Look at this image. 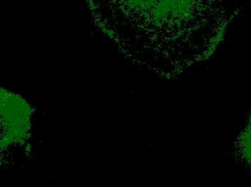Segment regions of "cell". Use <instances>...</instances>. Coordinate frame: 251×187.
Returning <instances> with one entry per match:
<instances>
[{
	"mask_svg": "<svg viewBox=\"0 0 251 187\" xmlns=\"http://www.w3.org/2000/svg\"><path fill=\"white\" fill-rule=\"evenodd\" d=\"M240 144H241L242 150H243V156L246 161L250 162L251 161V127L248 126L243 130V134L240 138Z\"/></svg>",
	"mask_w": 251,
	"mask_h": 187,
	"instance_id": "obj_1",
	"label": "cell"
}]
</instances>
